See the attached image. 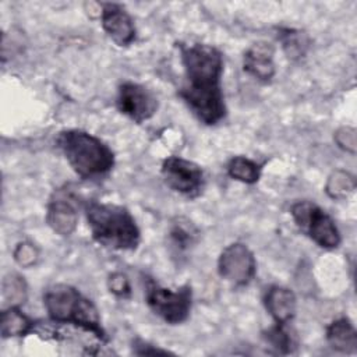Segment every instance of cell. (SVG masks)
<instances>
[{
	"instance_id": "obj_6",
	"label": "cell",
	"mask_w": 357,
	"mask_h": 357,
	"mask_svg": "<svg viewBox=\"0 0 357 357\" xmlns=\"http://www.w3.org/2000/svg\"><path fill=\"white\" fill-rule=\"evenodd\" d=\"M290 215L297 229L325 250H335L340 245L342 237L335 220L315 202L297 201L290 208Z\"/></svg>"
},
{
	"instance_id": "obj_9",
	"label": "cell",
	"mask_w": 357,
	"mask_h": 357,
	"mask_svg": "<svg viewBox=\"0 0 357 357\" xmlns=\"http://www.w3.org/2000/svg\"><path fill=\"white\" fill-rule=\"evenodd\" d=\"M116 106L121 114L135 124L151 120L159 107L156 95L142 84L124 81L119 85Z\"/></svg>"
},
{
	"instance_id": "obj_17",
	"label": "cell",
	"mask_w": 357,
	"mask_h": 357,
	"mask_svg": "<svg viewBox=\"0 0 357 357\" xmlns=\"http://www.w3.org/2000/svg\"><path fill=\"white\" fill-rule=\"evenodd\" d=\"M278 40L282 43L284 53L291 60L301 59L310 46V39L307 33L293 28H280L278 33Z\"/></svg>"
},
{
	"instance_id": "obj_24",
	"label": "cell",
	"mask_w": 357,
	"mask_h": 357,
	"mask_svg": "<svg viewBox=\"0 0 357 357\" xmlns=\"http://www.w3.org/2000/svg\"><path fill=\"white\" fill-rule=\"evenodd\" d=\"M335 141L342 149L354 153L356 152V131L351 127H342L335 134Z\"/></svg>"
},
{
	"instance_id": "obj_1",
	"label": "cell",
	"mask_w": 357,
	"mask_h": 357,
	"mask_svg": "<svg viewBox=\"0 0 357 357\" xmlns=\"http://www.w3.org/2000/svg\"><path fill=\"white\" fill-rule=\"evenodd\" d=\"M180 60L184 73L180 98L199 123L216 126L227 114L222 89V52L208 43L180 45Z\"/></svg>"
},
{
	"instance_id": "obj_4",
	"label": "cell",
	"mask_w": 357,
	"mask_h": 357,
	"mask_svg": "<svg viewBox=\"0 0 357 357\" xmlns=\"http://www.w3.org/2000/svg\"><path fill=\"white\" fill-rule=\"evenodd\" d=\"M43 305L50 321L74 326L99 342L107 343V335L102 328L96 305L74 286L66 283L49 286L43 293Z\"/></svg>"
},
{
	"instance_id": "obj_18",
	"label": "cell",
	"mask_w": 357,
	"mask_h": 357,
	"mask_svg": "<svg viewBox=\"0 0 357 357\" xmlns=\"http://www.w3.org/2000/svg\"><path fill=\"white\" fill-rule=\"evenodd\" d=\"M169 240H170V245L177 252H184L191 245H194L197 240V230L190 222L178 219L172 225L169 230Z\"/></svg>"
},
{
	"instance_id": "obj_7",
	"label": "cell",
	"mask_w": 357,
	"mask_h": 357,
	"mask_svg": "<svg viewBox=\"0 0 357 357\" xmlns=\"http://www.w3.org/2000/svg\"><path fill=\"white\" fill-rule=\"evenodd\" d=\"M160 174L165 184L185 198H197L205 187V174L199 165L181 156H167L162 162Z\"/></svg>"
},
{
	"instance_id": "obj_20",
	"label": "cell",
	"mask_w": 357,
	"mask_h": 357,
	"mask_svg": "<svg viewBox=\"0 0 357 357\" xmlns=\"http://www.w3.org/2000/svg\"><path fill=\"white\" fill-rule=\"evenodd\" d=\"M3 298L8 301L7 307H20L26 300V283L17 273H10L3 280Z\"/></svg>"
},
{
	"instance_id": "obj_5",
	"label": "cell",
	"mask_w": 357,
	"mask_h": 357,
	"mask_svg": "<svg viewBox=\"0 0 357 357\" xmlns=\"http://www.w3.org/2000/svg\"><path fill=\"white\" fill-rule=\"evenodd\" d=\"M145 301L149 310L169 325H180L190 317L192 307V289L183 284L177 289L163 287L153 279L145 282Z\"/></svg>"
},
{
	"instance_id": "obj_14",
	"label": "cell",
	"mask_w": 357,
	"mask_h": 357,
	"mask_svg": "<svg viewBox=\"0 0 357 357\" xmlns=\"http://www.w3.org/2000/svg\"><path fill=\"white\" fill-rule=\"evenodd\" d=\"M328 344L340 353L353 354L357 351V332L347 317H340L332 321L326 328Z\"/></svg>"
},
{
	"instance_id": "obj_8",
	"label": "cell",
	"mask_w": 357,
	"mask_h": 357,
	"mask_svg": "<svg viewBox=\"0 0 357 357\" xmlns=\"http://www.w3.org/2000/svg\"><path fill=\"white\" fill-rule=\"evenodd\" d=\"M219 276L234 287H244L252 282L257 273L254 252L244 243L226 245L218 258Z\"/></svg>"
},
{
	"instance_id": "obj_19",
	"label": "cell",
	"mask_w": 357,
	"mask_h": 357,
	"mask_svg": "<svg viewBox=\"0 0 357 357\" xmlns=\"http://www.w3.org/2000/svg\"><path fill=\"white\" fill-rule=\"evenodd\" d=\"M287 325L289 324H286V325L275 324L264 335L265 340L271 344V347H273L278 353H282V354H290L297 347L296 340H294L291 332L289 331Z\"/></svg>"
},
{
	"instance_id": "obj_10",
	"label": "cell",
	"mask_w": 357,
	"mask_h": 357,
	"mask_svg": "<svg viewBox=\"0 0 357 357\" xmlns=\"http://www.w3.org/2000/svg\"><path fill=\"white\" fill-rule=\"evenodd\" d=\"M46 223L60 236L74 233L78 223V211L75 197L68 188H57L50 197L46 209Z\"/></svg>"
},
{
	"instance_id": "obj_13",
	"label": "cell",
	"mask_w": 357,
	"mask_h": 357,
	"mask_svg": "<svg viewBox=\"0 0 357 357\" xmlns=\"http://www.w3.org/2000/svg\"><path fill=\"white\" fill-rule=\"evenodd\" d=\"M264 305L273 324H290L297 311L296 294L283 286L273 284L264 294Z\"/></svg>"
},
{
	"instance_id": "obj_21",
	"label": "cell",
	"mask_w": 357,
	"mask_h": 357,
	"mask_svg": "<svg viewBox=\"0 0 357 357\" xmlns=\"http://www.w3.org/2000/svg\"><path fill=\"white\" fill-rule=\"evenodd\" d=\"M356 187V181L354 177L350 176L346 172L337 170L335 172L326 183V192L329 197L332 198H344L347 197L350 192H353Z\"/></svg>"
},
{
	"instance_id": "obj_23",
	"label": "cell",
	"mask_w": 357,
	"mask_h": 357,
	"mask_svg": "<svg viewBox=\"0 0 357 357\" xmlns=\"http://www.w3.org/2000/svg\"><path fill=\"white\" fill-rule=\"evenodd\" d=\"M107 289L119 298H128L131 296V284L128 278L121 272H113L107 278Z\"/></svg>"
},
{
	"instance_id": "obj_12",
	"label": "cell",
	"mask_w": 357,
	"mask_h": 357,
	"mask_svg": "<svg viewBox=\"0 0 357 357\" xmlns=\"http://www.w3.org/2000/svg\"><path fill=\"white\" fill-rule=\"evenodd\" d=\"M243 70L258 82H271L276 74L275 47L264 40L252 43L244 52Z\"/></svg>"
},
{
	"instance_id": "obj_16",
	"label": "cell",
	"mask_w": 357,
	"mask_h": 357,
	"mask_svg": "<svg viewBox=\"0 0 357 357\" xmlns=\"http://www.w3.org/2000/svg\"><path fill=\"white\" fill-rule=\"evenodd\" d=\"M226 170L227 174L236 181L244 184H255L261 177L262 166L247 156H233L229 160Z\"/></svg>"
},
{
	"instance_id": "obj_3",
	"label": "cell",
	"mask_w": 357,
	"mask_h": 357,
	"mask_svg": "<svg viewBox=\"0 0 357 357\" xmlns=\"http://www.w3.org/2000/svg\"><path fill=\"white\" fill-rule=\"evenodd\" d=\"M56 146L70 167L84 180H98L107 176L116 163L112 148L99 137L78 128L61 130Z\"/></svg>"
},
{
	"instance_id": "obj_25",
	"label": "cell",
	"mask_w": 357,
	"mask_h": 357,
	"mask_svg": "<svg viewBox=\"0 0 357 357\" xmlns=\"http://www.w3.org/2000/svg\"><path fill=\"white\" fill-rule=\"evenodd\" d=\"M132 353L137 356H156V354H172L169 350H163L160 347H156L148 342L144 340H134L132 343Z\"/></svg>"
},
{
	"instance_id": "obj_2",
	"label": "cell",
	"mask_w": 357,
	"mask_h": 357,
	"mask_svg": "<svg viewBox=\"0 0 357 357\" xmlns=\"http://www.w3.org/2000/svg\"><path fill=\"white\" fill-rule=\"evenodd\" d=\"M84 212L95 243L114 251H135L138 248L141 230L126 206L88 201Z\"/></svg>"
},
{
	"instance_id": "obj_15",
	"label": "cell",
	"mask_w": 357,
	"mask_h": 357,
	"mask_svg": "<svg viewBox=\"0 0 357 357\" xmlns=\"http://www.w3.org/2000/svg\"><path fill=\"white\" fill-rule=\"evenodd\" d=\"M36 321L26 317L20 307H7L1 312V337H20L33 333Z\"/></svg>"
},
{
	"instance_id": "obj_11",
	"label": "cell",
	"mask_w": 357,
	"mask_h": 357,
	"mask_svg": "<svg viewBox=\"0 0 357 357\" xmlns=\"http://www.w3.org/2000/svg\"><path fill=\"white\" fill-rule=\"evenodd\" d=\"M100 24L106 35L120 47L130 46L137 38L134 20L127 10L117 3L100 4Z\"/></svg>"
},
{
	"instance_id": "obj_22",
	"label": "cell",
	"mask_w": 357,
	"mask_h": 357,
	"mask_svg": "<svg viewBox=\"0 0 357 357\" xmlns=\"http://www.w3.org/2000/svg\"><path fill=\"white\" fill-rule=\"evenodd\" d=\"M14 261L22 266V268H29L32 265L36 264L38 257H39V251L38 248L29 243V241H21L15 245L14 252H13Z\"/></svg>"
}]
</instances>
